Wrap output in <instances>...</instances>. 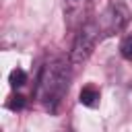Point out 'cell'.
Returning a JSON list of instances; mask_svg holds the SVG:
<instances>
[{
	"label": "cell",
	"instance_id": "obj_1",
	"mask_svg": "<svg viewBox=\"0 0 132 132\" xmlns=\"http://www.w3.org/2000/svg\"><path fill=\"white\" fill-rule=\"evenodd\" d=\"M70 64H72L70 60L66 62L64 58H52L43 64V68L39 72L35 97L50 113H56L60 109L64 97L68 95L70 80H72Z\"/></svg>",
	"mask_w": 132,
	"mask_h": 132
},
{
	"label": "cell",
	"instance_id": "obj_2",
	"mask_svg": "<svg viewBox=\"0 0 132 132\" xmlns=\"http://www.w3.org/2000/svg\"><path fill=\"white\" fill-rule=\"evenodd\" d=\"M99 37H101V27H99L97 21L82 23L80 29H78V33H76V37H74V43H72V50H70V58L68 60L74 66L87 62L91 58V54H93Z\"/></svg>",
	"mask_w": 132,
	"mask_h": 132
},
{
	"label": "cell",
	"instance_id": "obj_3",
	"mask_svg": "<svg viewBox=\"0 0 132 132\" xmlns=\"http://www.w3.org/2000/svg\"><path fill=\"white\" fill-rule=\"evenodd\" d=\"M128 16H130V10L124 8L122 4H116L113 2V4L107 6V10L101 14V19L97 23H99L103 35H113L120 29H124V25L128 23Z\"/></svg>",
	"mask_w": 132,
	"mask_h": 132
},
{
	"label": "cell",
	"instance_id": "obj_4",
	"mask_svg": "<svg viewBox=\"0 0 132 132\" xmlns=\"http://www.w3.org/2000/svg\"><path fill=\"white\" fill-rule=\"evenodd\" d=\"M78 101H80V105H85V107H97L99 101H101V91H99L95 85H87V87L80 89Z\"/></svg>",
	"mask_w": 132,
	"mask_h": 132
},
{
	"label": "cell",
	"instance_id": "obj_5",
	"mask_svg": "<svg viewBox=\"0 0 132 132\" xmlns=\"http://www.w3.org/2000/svg\"><path fill=\"white\" fill-rule=\"evenodd\" d=\"M8 82H10L12 89H21V87H25V82H27V72H25L23 68H14V70L8 74Z\"/></svg>",
	"mask_w": 132,
	"mask_h": 132
},
{
	"label": "cell",
	"instance_id": "obj_6",
	"mask_svg": "<svg viewBox=\"0 0 132 132\" xmlns=\"http://www.w3.org/2000/svg\"><path fill=\"white\" fill-rule=\"evenodd\" d=\"M25 105H27V99H25V95H21V93H12V95L6 99V107L12 109V111H21Z\"/></svg>",
	"mask_w": 132,
	"mask_h": 132
},
{
	"label": "cell",
	"instance_id": "obj_7",
	"mask_svg": "<svg viewBox=\"0 0 132 132\" xmlns=\"http://www.w3.org/2000/svg\"><path fill=\"white\" fill-rule=\"evenodd\" d=\"M120 54L126 60H132V33H128L120 43Z\"/></svg>",
	"mask_w": 132,
	"mask_h": 132
},
{
	"label": "cell",
	"instance_id": "obj_8",
	"mask_svg": "<svg viewBox=\"0 0 132 132\" xmlns=\"http://www.w3.org/2000/svg\"><path fill=\"white\" fill-rule=\"evenodd\" d=\"M70 2H74V0H70Z\"/></svg>",
	"mask_w": 132,
	"mask_h": 132
}]
</instances>
